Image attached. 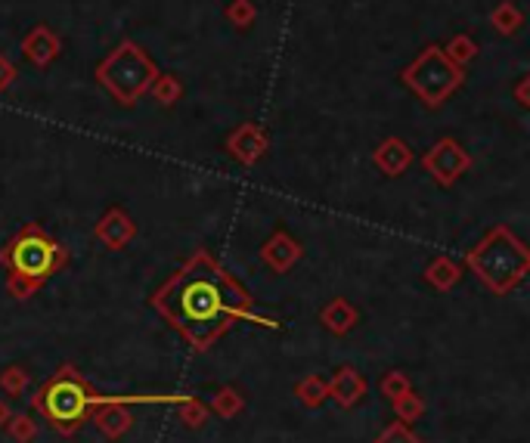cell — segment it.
<instances>
[{"instance_id": "1", "label": "cell", "mask_w": 530, "mask_h": 443, "mask_svg": "<svg viewBox=\"0 0 530 443\" xmlns=\"http://www.w3.org/2000/svg\"><path fill=\"white\" fill-rule=\"evenodd\" d=\"M155 304L177 329L202 341L205 335H214L220 329L224 316H239L245 298L218 270L211 258H195L161 289Z\"/></svg>"}, {"instance_id": "2", "label": "cell", "mask_w": 530, "mask_h": 443, "mask_svg": "<svg viewBox=\"0 0 530 443\" xmlns=\"http://www.w3.org/2000/svg\"><path fill=\"white\" fill-rule=\"evenodd\" d=\"M56 249L41 236V233H25L16 245H12V267L22 276H47L54 270Z\"/></svg>"}, {"instance_id": "3", "label": "cell", "mask_w": 530, "mask_h": 443, "mask_svg": "<svg viewBox=\"0 0 530 443\" xmlns=\"http://www.w3.org/2000/svg\"><path fill=\"white\" fill-rule=\"evenodd\" d=\"M44 397H47V400H44V406H47V413L54 415L56 422L78 419V415L84 413V406H87V394H84V388L78 381H71V379L56 381Z\"/></svg>"}]
</instances>
